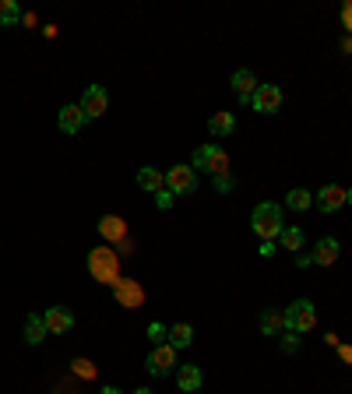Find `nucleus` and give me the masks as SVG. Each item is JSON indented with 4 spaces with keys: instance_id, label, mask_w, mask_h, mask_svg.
<instances>
[{
    "instance_id": "1",
    "label": "nucleus",
    "mask_w": 352,
    "mask_h": 394,
    "mask_svg": "<svg viewBox=\"0 0 352 394\" xmlns=\"http://www.w3.org/2000/svg\"><path fill=\"white\" fill-rule=\"evenodd\" d=\"M250 229L257 232V239H261V243H275V239H278V232L285 229L282 204H271V201L257 204V208H254V215H250Z\"/></svg>"
},
{
    "instance_id": "8",
    "label": "nucleus",
    "mask_w": 352,
    "mask_h": 394,
    "mask_svg": "<svg viewBox=\"0 0 352 394\" xmlns=\"http://www.w3.org/2000/svg\"><path fill=\"white\" fill-rule=\"evenodd\" d=\"M250 106H254L257 113H264V117L278 113V106H282V88H278V85H257Z\"/></svg>"
},
{
    "instance_id": "12",
    "label": "nucleus",
    "mask_w": 352,
    "mask_h": 394,
    "mask_svg": "<svg viewBox=\"0 0 352 394\" xmlns=\"http://www.w3.org/2000/svg\"><path fill=\"white\" fill-rule=\"evenodd\" d=\"M99 236H103L106 243H124L127 222H124L120 215H103V218H99Z\"/></svg>"
},
{
    "instance_id": "30",
    "label": "nucleus",
    "mask_w": 352,
    "mask_h": 394,
    "mask_svg": "<svg viewBox=\"0 0 352 394\" xmlns=\"http://www.w3.org/2000/svg\"><path fill=\"white\" fill-rule=\"evenodd\" d=\"M341 25L352 32V4H345V8H341Z\"/></svg>"
},
{
    "instance_id": "36",
    "label": "nucleus",
    "mask_w": 352,
    "mask_h": 394,
    "mask_svg": "<svg viewBox=\"0 0 352 394\" xmlns=\"http://www.w3.org/2000/svg\"><path fill=\"white\" fill-rule=\"evenodd\" d=\"M194 394H197V390H194Z\"/></svg>"
},
{
    "instance_id": "19",
    "label": "nucleus",
    "mask_w": 352,
    "mask_h": 394,
    "mask_svg": "<svg viewBox=\"0 0 352 394\" xmlns=\"http://www.w3.org/2000/svg\"><path fill=\"white\" fill-rule=\"evenodd\" d=\"M138 187L148 190V194H159V190H166V173L145 166V169H138Z\"/></svg>"
},
{
    "instance_id": "16",
    "label": "nucleus",
    "mask_w": 352,
    "mask_h": 394,
    "mask_svg": "<svg viewBox=\"0 0 352 394\" xmlns=\"http://www.w3.org/2000/svg\"><path fill=\"white\" fill-rule=\"evenodd\" d=\"M261 331H264V334H271V338L285 334V331H289V327H285V310H275V306L261 310Z\"/></svg>"
},
{
    "instance_id": "11",
    "label": "nucleus",
    "mask_w": 352,
    "mask_h": 394,
    "mask_svg": "<svg viewBox=\"0 0 352 394\" xmlns=\"http://www.w3.org/2000/svg\"><path fill=\"white\" fill-rule=\"evenodd\" d=\"M43 320H46V331H50V334H67V331L74 327V313H71L67 306H50V310L43 313Z\"/></svg>"
},
{
    "instance_id": "24",
    "label": "nucleus",
    "mask_w": 352,
    "mask_h": 394,
    "mask_svg": "<svg viewBox=\"0 0 352 394\" xmlns=\"http://www.w3.org/2000/svg\"><path fill=\"white\" fill-rule=\"evenodd\" d=\"M18 18H22V11L15 0H0V29H11Z\"/></svg>"
},
{
    "instance_id": "20",
    "label": "nucleus",
    "mask_w": 352,
    "mask_h": 394,
    "mask_svg": "<svg viewBox=\"0 0 352 394\" xmlns=\"http://www.w3.org/2000/svg\"><path fill=\"white\" fill-rule=\"evenodd\" d=\"M236 131V117L233 113H211V120H208V134L211 138H229Z\"/></svg>"
},
{
    "instance_id": "7",
    "label": "nucleus",
    "mask_w": 352,
    "mask_h": 394,
    "mask_svg": "<svg viewBox=\"0 0 352 394\" xmlns=\"http://www.w3.org/2000/svg\"><path fill=\"white\" fill-rule=\"evenodd\" d=\"M82 113H85V120H99L103 113H106V106H110V92L103 88V85H92V88H85V96H82Z\"/></svg>"
},
{
    "instance_id": "23",
    "label": "nucleus",
    "mask_w": 352,
    "mask_h": 394,
    "mask_svg": "<svg viewBox=\"0 0 352 394\" xmlns=\"http://www.w3.org/2000/svg\"><path fill=\"white\" fill-rule=\"evenodd\" d=\"M166 341H169L173 348H187V345L194 341V327H190V324H173V327L166 331Z\"/></svg>"
},
{
    "instance_id": "3",
    "label": "nucleus",
    "mask_w": 352,
    "mask_h": 394,
    "mask_svg": "<svg viewBox=\"0 0 352 394\" xmlns=\"http://www.w3.org/2000/svg\"><path fill=\"white\" fill-rule=\"evenodd\" d=\"M190 169H194V173L204 169L208 176H222V173H229V155H226L222 145H201V148L194 152Z\"/></svg>"
},
{
    "instance_id": "21",
    "label": "nucleus",
    "mask_w": 352,
    "mask_h": 394,
    "mask_svg": "<svg viewBox=\"0 0 352 394\" xmlns=\"http://www.w3.org/2000/svg\"><path fill=\"white\" fill-rule=\"evenodd\" d=\"M46 334H50V331H46L43 313H32V317L25 320V341H29V345H43V341H46Z\"/></svg>"
},
{
    "instance_id": "34",
    "label": "nucleus",
    "mask_w": 352,
    "mask_h": 394,
    "mask_svg": "<svg viewBox=\"0 0 352 394\" xmlns=\"http://www.w3.org/2000/svg\"><path fill=\"white\" fill-rule=\"evenodd\" d=\"M131 394H155V390H148V387H138V390H131Z\"/></svg>"
},
{
    "instance_id": "26",
    "label": "nucleus",
    "mask_w": 352,
    "mask_h": 394,
    "mask_svg": "<svg viewBox=\"0 0 352 394\" xmlns=\"http://www.w3.org/2000/svg\"><path fill=\"white\" fill-rule=\"evenodd\" d=\"M211 183H215V190H219V194H229V190L236 187V180H233L229 173H222V176H211Z\"/></svg>"
},
{
    "instance_id": "9",
    "label": "nucleus",
    "mask_w": 352,
    "mask_h": 394,
    "mask_svg": "<svg viewBox=\"0 0 352 394\" xmlns=\"http://www.w3.org/2000/svg\"><path fill=\"white\" fill-rule=\"evenodd\" d=\"M313 204H317V211H324V215H331V211L345 208V187H338V183L320 187V190H317V197H313Z\"/></svg>"
},
{
    "instance_id": "18",
    "label": "nucleus",
    "mask_w": 352,
    "mask_h": 394,
    "mask_svg": "<svg viewBox=\"0 0 352 394\" xmlns=\"http://www.w3.org/2000/svg\"><path fill=\"white\" fill-rule=\"evenodd\" d=\"M303 243H306V232H303L299 225H285V229L278 232V239H275V247H282V250H289V254L303 250Z\"/></svg>"
},
{
    "instance_id": "13",
    "label": "nucleus",
    "mask_w": 352,
    "mask_h": 394,
    "mask_svg": "<svg viewBox=\"0 0 352 394\" xmlns=\"http://www.w3.org/2000/svg\"><path fill=\"white\" fill-rule=\"evenodd\" d=\"M338 254H341L338 239H334V236H324V239H317V247H313L310 261H313V264H320V268H327V264H334V261H338Z\"/></svg>"
},
{
    "instance_id": "17",
    "label": "nucleus",
    "mask_w": 352,
    "mask_h": 394,
    "mask_svg": "<svg viewBox=\"0 0 352 394\" xmlns=\"http://www.w3.org/2000/svg\"><path fill=\"white\" fill-rule=\"evenodd\" d=\"M57 127H60L64 134H78V131L85 127V113H82V106H64L60 117H57Z\"/></svg>"
},
{
    "instance_id": "2",
    "label": "nucleus",
    "mask_w": 352,
    "mask_h": 394,
    "mask_svg": "<svg viewBox=\"0 0 352 394\" xmlns=\"http://www.w3.org/2000/svg\"><path fill=\"white\" fill-rule=\"evenodd\" d=\"M89 271L96 282L103 285H117L120 282V254H113L110 247H96L89 254Z\"/></svg>"
},
{
    "instance_id": "10",
    "label": "nucleus",
    "mask_w": 352,
    "mask_h": 394,
    "mask_svg": "<svg viewBox=\"0 0 352 394\" xmlns=\"http://www.w3.org/2000/svg\"><path fill=\"white\" fill-rule=\"evenodd\" d=\"M113 296H117L120 306H131V310L145 303V292H141V285H138L134 278H120V282L113 285Z\"/></svg>"
},
{
    "instance_id": "22",
    "label": "nucleus",
    "mask_w": 352,
    "mask_h": 394,
    "mask_svg": "<svg viewBox=\"0 0 352 394\" xmlns=\"http://www.w3.org/2000/svg\"><path fill=\"white\" fill-rule=\"evenodd\" d=\"M285 208H289V211H310V208H313V194L303 190V187H296V190L285 194Z\"/></svg>"
},
{
    "instance_id": "27",
    "label": "nucleus",
    "mask_w": 352,
    "mask_h": 394,
    "mask_svg": "<svg viewBox=\"0 0 352 394\" xmlns=\"http://www.w3.org/2000/svg\"><path fill=\"white\" fill-rule=\"evenodd\" d=\"M278 338H282V341H278V345H282V352H296V348H299L296 331H285V334H278Z\"/></svg>"
},
{
    "instance_id": "35",
    "label": "nucleus",
    "mask_w": 352,
    "mask_h": 394,
    "mask_svg": "<svg viewBox=\"0 0 352 394\" xmlns=\"http://www.w3.org/2000/svg\"><path fill=\"white\" fill-rule=\"evenodd\" d=\"M345 204H352V190H345Z\"/></svg>"
},
{
    "instance_id": "29",
    "label": "nucleus",
    "mask_w": 352,
    "mask_h": 394,
    "mask_svg": "<svg viewBox=\"0 0 352 394\" xmlns=\"http://www.w3.org/2000/svg\"><path fill=\"white\" fill-rule=\"evenodd\" d=\"M155 204H159L162 211H169V208H173V194H169V190H159V194H155Z\"/></svg>"
},
{
    "instance_id": "15",
    "label": "nucleus",
    "mask_w": 352,
    "mask_h": 394,
    "mask_svg": "<svg viewBox=\"0 0 352 394\" xmlns=\"http://www.w3.org/2000/svg\"><path fill=\"white\" fill-rule=\"evenodd\" d=\"M257 85H261V81H257V78H254V71H247V67L233 74V92H236V99H240V103H250V99H254V92H257Z\"/></svg>"
},
{
    "instance_id": "5",
    "label": "nucleus",
    "mask_w": 352,
    "mask_h": 394,
    "mask_svg": "<svg viewBox=\"0 0 352 394\" xmlns=\"http://www.w3.org/2000/svg\"><path fill=\"white\" fill-rule=\"evenodd\" d=\"M166 190H169L173 197L194 194V190H197V173H194L190 166H173V169H166Z\"/></svg>"
},
{
    "instance_id": "31",
    "label": "nucleus",
    "mask_w": 352,
    "mask_h": 394,
    "mask_svg": "<svg viewBox=\"0 0 352 394\" xmlns=\"http://www.w3.org/2000/svg\"><path fill=\"white\" fill-rule=\"evenodd\" d=\"M261 257H275V243H261Z\"/></svg>"
},
{
    "instance_id": "33",
    "label": "nucleus",
    "mask_w": 352,
    "mask_h": 394,
    "mask_svg": "<svg viewBox=\"0 0 352 394\" xmlns=\"http://www.w3.org/2000/svg\"><path fill=\"white\" fill-rule=\"evenodd\" d=\"M99 394H124V390H120V387H103Z\"/></svg>"
},
{
    "instance_id": "32",
    "label": "nucleus",
    "mask_w": 352,
    "mask_h": 394,
    "mask_svg": "<svg viewBox=\"0 0 352 394\" xmlns=\"http://www.w3.org/2000/svg\"><path fill=\"white\" fill-rule=\"evenodd\" d=\"M338 352H341V359H348V362H352V348H348V345H341Z\"/></svg>"
},
{
    "instance_id": "4",
    "label": "nucleus",
    "mask_w": 352,
    "mask_h": 394,
    "mask_svg": "<svg viewBox=\"0 0 352 394\" xmlns=\"http://www.w3.org/2000/svg\"><path fill=\"white\" fill-rule=\"evenodd\" d=\"M313 324H317V306H313L310 299L289 303V310H285V327H289V331L303 334V331H313Z\"/></svg>"
},
{
    "instance_id": "6",
    "label": "nucleus",
    "mask_w": 352,
    "mask_h": 394,
    "mask_svg": "<svg viewBox=\"0 0 352 394\" xmlns=\"http://www.w3.org/2000/svg\"><path fill=\"white\" fill-rule=\"evenodd\" d=\"M148 373L152 376H169L173 369H176V348L169 345V341H162V345H155L152 352H148Z\"/></svg>"
},
{
    "instance_id": "25",
    "label": "nucleus",
    "mask_w": 352,
    "mask_h": 394,
    "mask_svg": "<svg viewBox=\"0 0 352 394\" xmlns=\"http://www.w3.org/2000/svg\"><path fill=\"white\" fill-rule=\"evenodd\" d=\"M71 366H74V373H78L82 380H92V376H96V366H92L89 359H74Z\"/></svg>"
},
{
    "instance_id": "28",
    "label": "nucleus",
    "mask_w": 352,
    "mask_h": 394,
    "mask_svg": "<svg viewBox=\"0 0 352 394\" xmlns=\"http://www.w3.org/2000/svg\"><path fill=\"white\" fill-rule=\"evenodd\" d=\"M166 331H169V327H162V324H152V327H148V338H152V345H162V341H166Z\"/></svg>"
},
{
    "instance_id": "14",
    "label": "nucleus",
    "mask_w": 352,
    "mask_h": 394,
    "mask_svg": "<svg viewBox=\"0 0 352 394\" xmlns=\"http://www.w3.org/2000/svg\"><path fill=\"white\" fill-rule=\"evenodd\" d=\"M176 383H180V390H183V394H194V390H201V383H204V373H201V366H194V362H187V366H176Z\"/></svg>"
}]
</instances>
